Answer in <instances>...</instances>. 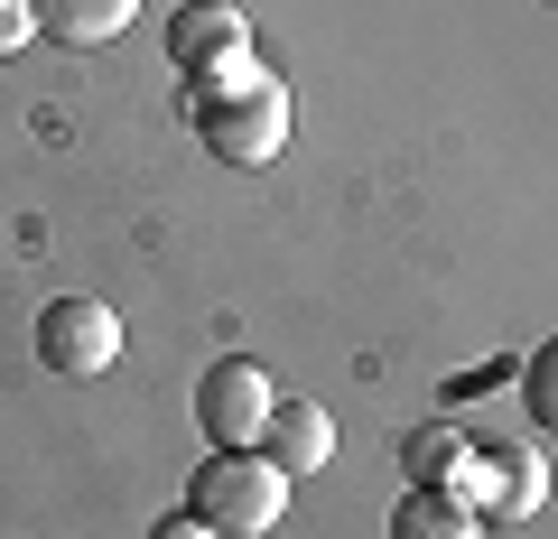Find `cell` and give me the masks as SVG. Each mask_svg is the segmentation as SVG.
Segmentation results:
<instances>
[{
  "label": "cell",
  "instance_id": "cell-1",
  "mask_svg": "<svg viewBox=\"0 0 558 539\" xmlns=\"http://www.w3.org/2000/svg\"><path fill=\"white\" fill-rule=\"evenodd\" d=\"M196 131H205V149H215V159L260 168V159H279V149H289V94L233 57V65H215V84L196 94Z\"/></svg>",
  "mask_w": 558,
  "mask_h": 539
},
{
  "label": "cell",
  "instance_id": "cell-2",
  "mask_svg": "<svg viewBox=\"0 0 558 539\" xmlns=\"http://www.w3.org/2000/svg\"><path fill=\"white\" fill-rule=\"evenodd\" d=\"M186 512L215 520L223 539H260L289 512V475H279L260 446H215V456L196 465V483H186Z\"/></svg>",
  "mask_w": 558,
  "mask_h": 539
},
{
  "label": "cell",
  "instance_id": "cell-3",
  "mask_svg": "<svg viewBox=\"0 0 558 539\" xmlns=\"http://www.w3.org/2000/svg\"><path fill=\"white\" fill-rule=\"evenodd\" d=\"M270 409H279V391H270V372H260L252 354L205 363V381H196V428H205V446H260Z\"/></svg>",
  "mask_w": 558,
  "mask_h": 539
},
{
  "label": "cell",
  "instance_id": "cell-4",
  "mask_svg": "<svg viewBox=\"0 0 558 539\" xmlns=\"http://www.w3.org/2000/svg\"><path fill=\"white\" fill-rule=\"evenodd\" d=\"M447 493H457L475 520H531L539 502H549V465H539L531 446H475Z\"/></svg>",
  "mask_w": 558,
  "mask_h": 539
},
{
  "label": "cell",
  "instance_id": "cell-5",
  "mask_svg": "<svg viewBox=\"0 0 558 539\" xmlns=\"http://www.w3.org/2000/svg\"><path fill=\"white\" fill-rule=\"evenodd\" d=\"M38 363H47V372H65V381L112 372V363H121V317L102 298H57L38 317Z\"/></svg>",
  "mask_w": 558,
  "mask_h": 539
},
{
  "label": "cell",
  "instance_id": "cell-6",
  "mask_svg": "<svg viewBox=\"0 0 558 539\" xmlns=\"http://www.w3.org/2000/svg\"><path fill=\"white\" fill-rule=\"evenodd\" d=\"M242 47H252V20H242L233 0H186L178 20H168V57H178L186 75H215V65H233Z\"/></svg>",
  "mask_w": 558,
  "mask_h": 539
},
{
  "label": "cell",
  "instance_id": "cell-7",
  "mask_svg": "<svg viewBox=\"0 0 558 539\" xmlns=\"http://www.w3.org/2000/svg\"><path fill=\"white\" fill-rule=\"evenodd\" d=\"M260 456H270L289 483H299V475H317V465L336 456V419H326L317 400H279V409H270V428H260Z\"/></svg>",
  "mask_w": 558,
  "mask_h": 539
},
{
  "label": "cell",
  "instance_id": "cell-8",
  "mask_svg": "<svg viewBox=\"0 0 558 539\" xmlns=\"http://www.w3.org/2000/svg\"><path fill=\"white\" fill-rule=\"evenodd\" d=\"M140 0H38V38L57 47H112Z\"/></svg>",
  "mask_w": 558,
  "mask_h": 539
},
{
  "label": "cell",
  "instance_id": "cell-9",
  "mask_svg": "<svg viewBox=\"0 0 558 539\" xmlns=\"http://www.w3.org/2000/svg\"><path fill=\"white\" fill-rule=\"evenodd\" d=\"M465 456H475V438H465V428H410V446H400V465H410V483L418 493H447V483L465 475Z\"/></svg>",
  "mask_w": 558,
  "mask_h": 539
},
{
  "label": "cell",
  "instance_id": "cell-10",
  "mask_svg": "<svg viewBox=\"0 0 558 539\" xmlns=\"http://www.w3.org/2000/svg\"><path fill=\"white\" fill-rule=\"evenodd\" d=\"M391 539H484V520L465 512L457 493H400V512H391Z\"/></svg>",
  "mask_w": 558,
  "mask_h": 539
},
{
  "label": "cell",
  "instance_id": "cell-11",
  "mask_svg": "<svg viewBox=\"0 0 558 539\" xmlns=\"http://www.w3.org/2000/svg\"><path fill=\"white\" fill-rule=\"evenodd\" d=\"M521 409H531L539 428H558V335L539 344L531 363H521Z\"/></svg>",
  "mask_w": 558,
  "mask_h": 539
},
{
  "label": "cell",
  "instance_id": "cell-12",
  "mask_svg": "<svg viewBox=\"0 0 558 539\" xmlns=\"http://www.w3.org/2000/svg\"><path fill=\"white\" fill-rule=\"evenodd\" d=\"M38 47V0H0V57H28Z\"/></svg>",
  "mask_w": 558,
  "mask_h": 539
},
{
  "label": "cell",
  "instance_id": "cell-13",
  "mask_svg": "<svg viewBox=\"0 0 558 539\" xmlns=\"http://www.w3.org/2000/svg\"><path fill=\"white\" fill-rule=\"evenodd\" d=\"M149 539H223V530H215V520H196V512H178V520H159Z\"/></svg>",
  "mask_w": 558,
  "mask_h": 539
}]
</instances>
